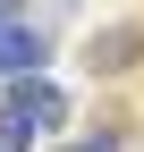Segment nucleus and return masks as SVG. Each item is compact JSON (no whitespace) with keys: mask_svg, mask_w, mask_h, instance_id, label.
Instances as JSON below:
<instances>
[{"mask_svg":"<svg viewBox=\"0 0 144 152\" xmlns=\"http://www.w3.org/2000/svg\"><path fill=\"white\" fill-rule=\"evenodd\" d=\"M43 59H51V34L34 26V9L0 17V76H43Z\"/></svg>","mask_w":144,"mask_h":152,"instance_id":"obj_1","label":"nucleus"},{"mask_svg":"<svg viewBox=\"0 0 144 152\" xmlns=\"http://www.w3.org/2000/svg\"><path fill=\"white\" fill-rule=\"evenodd\" d=\"M136 51H144V26H110V34H93L85 68L93 76H119V68H136Z\"/></svg>","mask_w":144,"mask_h":152,"instance_id":"obj_2","label":"nucleus"},{"mask_svg":"<svg viewBox=\"0 0 144 152\" xmlns=\"http://www.w3.org/2000/svg\"><path fill=\"white\" fill-rule=\"evenodd\" d=\"M60 152H127V135H119V127H93V135H76V144H60Z\"/></svg>","mask_w":144,"mask_h":152,"instance_id":"obj_3","label":"nucleus"},{"mask_svg":"<svg viewBox=\"0 0 144 152\" xmlns=\"http://www.w3.org/2000/svg\"><path fill=\"white\" fill-rule=\"evenodd\" d=\"M0 17H26V0H0Z\"/></svg>","mask_w":144,"mask_h":152,"instance_id":"obj_4","label":"nucleus"}]
</instances>
